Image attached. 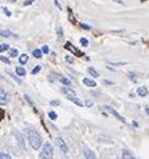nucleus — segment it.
Returning <instances> with one entry per match:
<instances>
[{
  "instance_id": "2",
  "label": "nucleus",
  "mask_w": 149,
  "mask_h": 159,
  "mask_svg": "<svg viewBox=\"0 0 149 159\" xmlns=\"http://www.w3.org/2000/svg\"><path fill=\"white\" fill-rule=\"evenodd\" d=\"M40 159H51L53 158V146L50 144L49 142L45 143L42 147V151H40Z\"/></svg>"
},
{
  "instance_id": "23",
  "label": "nucleus",
  "mask_w": 149,
  "mask_h": 159,
  "mask_svg": "<svg viewBox=\"0 0 149 159\" xmlns=\"http://www.w3.org/2000/svg\"><path fill=\"white\" fill-rule=\"evenodd\" d=\"M79 42H81V45H82V46H85V47L89 45V41H87L86 38H81V41H79Z\"/></svg>"
},
{
  "instance_id": "35",
  "label": "nucleus",
  "mask_w": 149,
  "mask_h": 159,
  "mask_svg": "<svg viewBox=\"0 0 149 159\" xmlns=\"http://www.w3.org/2000/svg\"><path fill=\"white\" fill-rule=\"evenodd\" d=\"M54 3H55V6L58 7V8H59L61 10V4H59V3H58V0H54Z\"/></svg>"
},
{
  "instance_id": "32",
  "label": "nucleus",
  "mask_w": 149,
  "mask_h": 159,
  "mask_svg": "<svg viewBox=\"0 0 149 159\" xmlns=\"http://www.w3.org/2000/svg\"><path fill=\"white\" fill-rule=\"evenodd\" d=\"M81 27H82V29H83V30H90V27H89L87 25H83V23H82V25H81Z\"/></svg>"
},
{
  "instance_id": "30",
  "label": "nucleus",
  "mask_w": 149,
  "mask_h": 159,
  "mask_svg": "<svg viewBox=\"0 0 149 159\" xmlns=\"http://www.w3.org/2000/svg\"><path fill=\"white\" fill-rule=\"evenodd\" d=\"M66 62H67V63H73V58L67 55V57H66Z\"/></svg>"
},
{
  "instance_id": "26",
  "label": "nucleus",
  "mask_w": 149,
  "mask_h": 159,
  "mask_svg": "<svg viewBox=\"0 0 149 159\" xmlns=\"http://www.w3.org/2000/svg\"><path fill=\"white\" fill-rule=\"evenodd\" d=\"M0 50H2V53H3L4 50H8V45H7V43H3L2 47H0Z\"/></svg>"
},
{
  "instance_id": "6",
  "label": "nucleus",
  "mask_w": 149,
  "mask_h": 159,
  "mask_svg": "<svg viewBox=\"0 0 149 159\" xmlns=\"http://www.w3.org/2000/svg\"><path fill=\"white\" fill-rule=\"evenodd\" d=\"M83 154H85V158H86V159H98L97 155L94 154V151H92L90 148H87V147H85Z\"/></svg>"
},
{
  "instance_id": "5",
  "label": "nucleus",
  "mask_w": 149,
  "mask_h": 159,
  "mask_svg": "<svg viewBox=\"0 0 149 159\" xmlns=\"http://www.w3.org/2000/svg\"><path fill=\"white\" fill-rule=\"evenodd\" d=\"M65 47H66V49H67V50H71L73 53L77 55V57H82V55H83V53H82V51H79V50H78L77 47H74V46L71 45V43H66V45H65Z\"/></svg>"
},
{
  "instance_id": "22",
  "label": "nucleus",
  "mask_w": 149,
  "mask_h": 159,
  "mask_svg": "<svg viewBox=\"0 0 149 159\" xmlns=\"http://www.w3.org/2000/svg\"><path fill=\"white\" fill-rule=\"evenodd\" d=\"M49 117L53 119V120H55V119H57V113L54 112V111H50V112H49Z\"/></svg>"
},
{
  "instance_id": "20",
  "label": "nucleus",
  "mask_w": 149,
  "mask_h": 159,
  "mask_svg": "<svg viewBox=\"0 0 149 159\" xmlns=\"http://www.w3.org/2000/svg\"><path fill=\"white\" fill-rule=\"evenodd\" d=\"M0 159H14V158H11V157H10V155H8V154H6V152H4V151H3V152H2V154H0Z\"/></svg>"
},
{
  "instance_id": "7",
  "label": "nucleus",
  "mask_w": 149,
  "mask_h": 159,
  "mask_svg": "<svg viewBox=\"0 0 149 159\" xmlns=\"http://www.w3.org/2000/svg\"><path fill=\"white\" fill-rule=\"evenodd\" d=\"M83 84H85L86 86H89V88H94V86H97L96 81H94V80H92V78H83Z\"/></svg>"
},
{
  "instance_id": "11",
  "label": "nucleus",
  "mask_w": 149,
  "mask_h": 159,
  "mask_svg": "<svg viewBox=\"0 0 149 159\" xmlns=\"http://www.w3.org/2000/svg\"><path fill=\"white\" fill-rule=\"evenodd\" d=\"M15 135H16V139H18V144L20 146L23 150H24V139H23V136H22V135L19 134V132H16Z\"/></svg>"
},
{
  "instance_id": "21",
  "label": "nucleus",
  "mask_w": 149,
  "mask_h": 159,
  "mask_svg": "<svg viewBox=\"0 0 149 159\" xmlns=\"http://www.w3.org/2000/svg\"><path fill=\"white\" fill-rule=\"evenodd\" d=\"M128 75H129V80H130L132 82H136V81H137V77H136L134 73H129Z\"/></svg>"
},
{
  "instance_id": "36",
  "label": "nucleus",
  "mask_w": 149,
  "mask_h": 159,
  "mask_svg": "<svg viewBox=\"0 0 149 159\" xmlns=\"http://www.w3.org/2000/svg\"><path fill=\"white\" fill-rule=\"evenodd\" d=\"M145 111H147V113L149 115V108H148V107H147V108H145Z\"/></svg>"
},
{
  "instance_id": "34",
  "label": "nucleus",
  "mask_w": 149,
  "mask_h": 159,
  "mask_svg": "<svg viewBox=\"0 0 149 159\" xmlns=\"http://www.w3.org/2000/svg\"><path fill=\"white\" fill-rule=\"evenodd\" d=\"M58 104H59V101H58V100H54V101H51V105H58Z\"/></svg>"
},
{
  "instance_id": "24",
  "label": "nucleus",
  "mask_w": 149,
  "mask_h": 159,
  "mask_svg": "<svg viewBox=\"0 0 149 159\" xmlns=\"http://www.w3.org/2000/svg\"><path fill=\"white\" fill-rule=\"evenodd\" d=\"M10 55H11V57H16V55H18V50L16 49H11L10 50Z\"/></svg>"
},
{
  "instance_id": "8",
  "label": "nucleus",
  "mask_w": 149,
  "mask_h": 159,
  "mask_svg": "<svg viewBox=\"0 0 149 159\" xmlns=\"http://www.w3.org/2000/svg\"><path fill=\"white\" fill-rule=\"evenodd\" d=\"M67 98L70 101H73L74 104H77L78 107H83V102H82L79 98H77V96H67Z\"/></svg>"
},
{
  "instance_id": "3",
  "label": "nucleus",
  "mask_w": 149,
  "mask_h": 159,
  "mask_svg": "<svg viewBox=\"0 0 149 159\" xmlns=\"http://www.w3.org/2000/svg\"><path fill=\"white\" fill-rule=\"evenodd\" d=\"M57 144H58V147H59V150H61L63 154H67V152H69V147H67V144H66V142H65L62 138H57Z\"/></svg>"
},
{
  "instance_id": "14",
  "label": "nucleus",
  "mask_w": 149,
  "mask_h": 159,
  "mask_svg": "<svg viewBox=\"0 0 149 159\" xmlns=\"http://www.w3.org/2000/svg\"><path fill=\"white\" fill-rule=\"evenodd\" d=\"M0 94H2V104L4 105L7 101H8V98H7V94H6V92H4V89H0Z\"/></svg>"
},
{
  "instance_id": "13",
  "label": "nucleus",
  "mask_w": 149,
  "mask_h": 159,
  "mask_svg": "<svg viewBox=\"0 0 149 159\" xmlns=\"http://www.w3.org/2000/svg\"><path fill=\"white\" fill-rule=\"evenodd\" d=\"M59 82H61V84H63V85H66V86L71 85L70 80H69V78H66V77H63V75H61V77H59Z\"/></svg>"
},
{
  "instance_id": "15",
  "label": "nucleus",
  "mask_w": 149,
  "mask_h": 159,
  "mask_svg": "<svg viewBox=\"0 0 149 159\" xmlns=\"http://www.w3.org/2000/svg\"><path fill=\"white\" fill-rule=\"evenodd\" d=\"M28 61V57H27V54H22L20 57H19V62H20V65H24Z\"/></svg>"
},
{
  "instance_id": "28",
  "label": "nucleus",
  "mask_w": 149,
  "mask_h": 159,
  "mask_svg": "<svg viewBox=\"0 0 149 159\" xmlns=\"http://www.w3.org/2000/svg\"><path fill=\"white\" fill-rule=\"evenodd\" d=\"M42 51H43L45 54H47V53H49V46H43V47H42Z\"/></svg>"
},
{
  "instance_id": "9",
  "label": "nucleus",
  "mask_w": 149,
  "mask_h": 159,
  "mask_svg": "<svg viewBox=\"0 0 149 159\" xmlns=\"http://www.w3.org/2000/svg\"><path fill=\"white\" fill-rule=\"evenodd\" d=\"M137 94L141 97H145L148 94V89L145 88V86H138V89H137Z\"/></svg>"
},
{
  "instance_id": "17",
  "label": "nucleus",
  "mask_w": 149,
  "mask_h": 159,
  "mask_svg": "<svg viewBox=\"0 0 149 159\" xmlns=\"http://www.w3.org/2000/svg\"><path fill=\"white\" fill-rule=\"evenodd\" d=\"M87 71H89V73L93 75V77H100V74H98V71H97L96 69H94V67H89Z\"/></svg>"
},
{
  "instance_id": "25",
  "label": "nucleus",
  "mask_w": 149,
  "mask_h": 159,
  "mask_svg": "<svg viewBox=\"0 0 149 159\" xmlns=\"http://www.w3.org/2000/svg\"><path fill=\"white\" fill-rule=\"evenodd\" d=\"M39 71H40V66H35L32 69V74H36V73H39Z\"/></svg>"
},
{
  "instance_id": "27",
  "label": "nucleus",
  "mask_w": 149,
  "mask_h": 159,
  "mask_svg": "<svg viewBox=\"0 0 149 159\" xmlns=\"http://www.w3.org/2000/svg\"><path fill=\"white\" fill-rule=\"evenodd\" d=\"M3 11H4V14L7 15V16H11V12H10L8 8H6V7H4V8H3Z\"/></svg>"
},
{
  "instance_id": "12",
  "label": "nucleus",
  "mask_w": 149,
  "mask_h": 159,
  "mask_svg": "<svg viewBox=\"0 0 149 159\" xmlns=\"http://www.w3.org/2000/svg\"><path fill=\"white\" fill-rule=\"evenodd\" d=\"M122 159H136V158L130 154V151L124 150V151H122Z\"/></svg>"
},
{
  "instance_id": "10",
  "label": "nucleus",
  "mask_w": 149,
  "mask_h": 159,
  "mask_svg": "<svg viewBox=\"0 0 149 159\" xmlns=\"http://www.w3.org/2000/svg\"><path fill=\"white\" fill-rule=\"evenodd\" d=\"M62 92L66 93L67 96H77L75 92H74V90H73L71 88H67V86H63V88H62Z\"/></svg>"
},
{
  "instance_id": "29",
  "label": "nucleus",
  "mask_w": 149,
  "mask_h": 159,
  "mask_svg": "<svg viewBox=\"0 0 149 159\" xmlns=\"http://www.w3.org/2000/svg\"><path fill=\"white\" fill-rule=\"evenodd\" d=\"M32 3H34V0H26L24 6H30V4H32Z\"/></svg>"
},
{
  "instance_id": "1",
  "label": "nucleus",
  "mask_w": 149,
  "mask_h": 159,
  "mask_svg": "<svg viewBox=\"0 0 149 159\" xmlns=\"http://www.w3.org/2000/svg\"><path fill=\"white\" fill-rule=\"evenodd\" d=\"M27 138H28L30 146L32 147L34 150H39V148H40L43 140H42V136L35 129H28V131H27Z\"/></svg>"
},
{
  "instance_id": "18",
  "label": "nucleus",
  "mask_w": 149,
  "mask_h": 159,
  "mask_svg": "<svg viewBox=\"0 0 149 159\" xmlns=\"http://www.w3.org/2000/svg\"><path fill=\"white\" fill-rule=\"evenodd\" d=\"M16 74L18 75H24L26 74V69H24V67H22V66L16 67Z\"/></svg>"
},
{
  "instance_id": "33",
  "label": "nucleus",
  "mask_w": 149,
  "mask_h": 159,
  "mask_svg": "<svg viewBox=\"0 0 149 159\" xmlns=\"http://www.w3.org/2000/svg\"><path fill=\"white\" fill-rule=\"evenodd\" d=\"M58 35H59V38L63 37V33H62V29H58Z\"/></svg>"
},
{
  "instance_id": "37",
  "label": "nucleus",
  "mask_w": 149,
  "mask_h": 159,
  "mask_svg": "<svg viewBox=\"0 0 149 159\" xmlns=\"http://www.w3.org/2000/svg\"><path fill=\"white\" fill-rule=\"evenodd\" d=\"M10 2H15V0H10Z\"/></svg>"
},
{
  "instance_id": "31",
  "label": "nucleus",
  "mask_w": 149,
  "mask_h": 159,
  "mask_svg": "<svg viewBox=\"0 0 149 159\" xmlns=\"http://www.w3.org/2000/svg\"><path fill=\"white\" fill-rule=\"evenodd\" d=\"M2 62H4V63H10V59H8V58H6V57H2Z\"/></svg>"
},
{
  "instance_id": "16",
  "label": "nucleus",
  "mask_w": 149,
  "mask_h": 159,
  "mask_svg": "<svg viewBox=\"0 0 149 159\" xmlns=\"http://www.w3.org/2000/svg\"><path fill=\"white\" fill-rule=\"evenodd\" d=\"M2 37H14V38H16V35L11 34V31H8V30H2Z\"/></svg>"
},
{
  "instance_id": "4",
  "label": "nucleus",
  "mask_w": 149,
  "mask_h": 159,
  "mask_svg": "<svg viewBox=\"0 0 149 159\" xmlns=\"http://www.w3.org/2000/svg\"><path fill=\"white\" fill-rule=\"evenodd\" d=\"M102 108L104 109H106V111H109V112H110L112 115H113V116H116L117 119H118V120L120 121H122V123H125V119L122 117V116H121V115L118 113V112H116V111L114 109H113V108H110V107H108V105H105V107H102Z\"/></svg>"
},
{
  "instance_id": "19",
  "label": "nucleus",
  "mask_w": 149,
  "mask_h": 159,
  "mask_svg": "<svg viewBox=\"0 0 149 159\" xmlns=\"http://www.w3.org/2000/svg\"><path fill=\"white\" fill-rule=\"evenodd\" d=\"M42 53H43L42 50L36 49V50H34V51H32V55H34L35 58H40V57H42Z\"/></svg>"
}]
</instances>
